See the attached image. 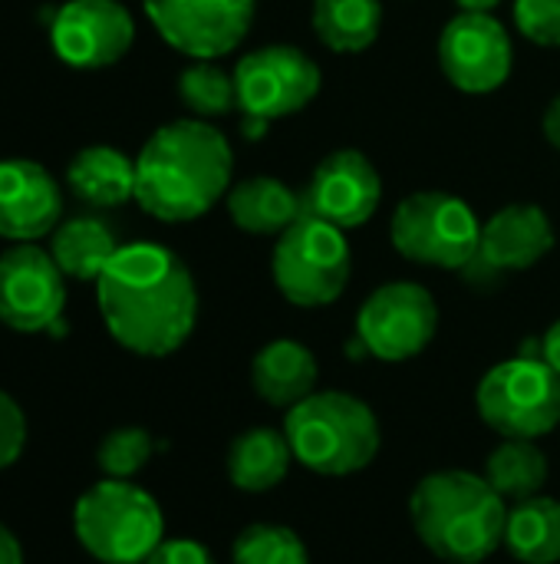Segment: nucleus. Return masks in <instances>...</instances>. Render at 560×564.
I'll use <instances>...</instances> for the list:
<instances>
[{
	"instance_id": "nucleus-2",
	"label": "nucleus",
	"mask_w": 560,
	"mask_h": 564,
	"mask_svg": "<svg viewBox=\"0 0 560 564\" xmlns=\"http://www.w3.org/2000/svg\"><path fill=\"white\" fill-rule=\"evenodd\" d=\"M234 155L205 119H175L149 135L135 155V202L145 215L185 225L228 195Z\"/></svg>"
},
{
	"instance_id": "nucleus-35",
	"label": "nucleus",
	"mask_w": 560,
	"mask_h": 564,
	"mask_svg": "<svg viewBox=\"0 0 560 564\" xmlns=\"http://www.w3.org/2000/svg\"><path fill=\"white\" fill-rule=\"evenodd\" d=\"M465 13H492L502 0H455Z\"/></svg>"
},
{
	"instance_id": "nucleus-30",
	"label": "nucleus",
	"mask_w": 560,
	"mask_h": 564,
	"mask_svg": "<svg viewBox=\"0 0 560 564\" xmlns=\"http://www.w3.org/2000/svg\"><path fill=\"white\" fill-rule=\"evenodd\" d=\"M26 446V416L20 410V403L0 390V473L10 469Z\"/></svg>"
},
{
	"instance_id": "nucleus-12",
	"label": "nucleus",
	"mask_w": 560,
	"mask_h": 564,
	"mask_svg": "<svg viewBox=\"0 0 560 564\" xmlns=\"http://www.w3.org/2000/svg\"><path fill=\"white\" fill-rule=\"evenodd\" d=\"M254 10V0H145V13L158 36L191 59L231 53L248 36Z\"/></svg>"
},
{
	"instance_id": "nucleus-26",
	"label": "nucleus",
	"mask_w": 560,
	"mask_h": 564,
	"mask_svg": "<svg viewBox=\"0 0 560 564\" xmlns=\"http://www.w3.org/2000/svg\"><path fill=\"white\" fill-rule=\"evenodd\" d=\"M178 96L198 119H215V116H224L238 106L234 76H228L211 59H195L188 69H182Z\"/></svg>"
},
{
	"instance_id": "nucleus-15",
	"label": "nucleus",
	"mask_w": 560,
	"mask_h": 564,
	"mask_svg": "<svg viewBox=\"0 0 560 564\" xmlns=\"http://www.w3.org/2000/svg\"><path fill=\"white\" fill-rule=\"evenodd\" d=\"M383 202V178L360 149H337L314 169L304 212L350 231L363 228Z\"/></svg>"
},
{
	"instance_id": "nucleus-13",
	"label": "nucleus",
	"mask_w": 560,
	"mask_h": 564,
	"mask_svg": "<svg viewBox=\"0 0 560 564\" xmlns=\"http://www.w3.org/2000/svg\"><path fill=\"white\" fill-rule=\"evenodd\" d=\"M515 63L512 36L492 13H459L439 36V66L446 79L472 96L495 93L508 83Z\"/></svg>"
},
{
	"instance_id": "nucleus-29",
	"label": "nucleus",
	"mask_w": 560,
	"mask_h": 564,
	"mask_svg": "<svg viewBox=\"0 0 560 564\" xmlns=\"http://www.w3.org/2000/svg\"><path fill=\"white\" fill-rule=\"evenodd\" d=\"M515 26L538 46H560V0H515Z\"/></svg>"
},
{
	"instance_id": "nucleus-22",
	"label": "nucleus",
	"mask_w": 560,
	"mask_h": 564,
	"mask_svg": "<svg viewBox=\"0 0 560 564\" xmlns=\"http://www.w3.org/2000/svg\"><path fill=\"white\" fill-rule=\"evenodd\" d=\"M122 245L116 241L112 228L92 215H79L69 221H59L53 228L50 254L59 264V271L73 281H99L106 264L116 258Z\"/></svg>"
},
{
	"instance_id": "nucleus-11",
	"label": "nucleus",
	"mask_w": 560,
	"mask_h": 564,
	"mask_svg": "<svg viewBox=\"0 0 560 564\" xmlns=\"http://www.w3.org/2000/svg\"><path fill=\"white\" fill-rule=\"evenodd\" d=\"M66 274L50 251L13 245L0 254V324L17 334H63Z\"/></svg>"
},
{
	"instance_id": "nucleus-23",
	"label": "nucleus",
	"mask_w": 560,
	"mask_h": 564,
	"mask_svg": "<svg viewBox=\"0 0 560 564\" xmlns=\"http://www.w3.org/2000/svg\"><path fill=\"white\" fill-rule=\"evenodd\" d=\"M505 549L521 564L560 562V502L551 496H531L508 509Z\"/></svg>"
},
{
	"instance_id": "nucleus-1",
	"label": "nucleus",
	"mask_w": 560,
	"mask_h": 564,
	"mask_svg": "<svg viewBox=\"0 0 560 564\" xmlns=\"http://www.w3.org/2000/svg\"><path fill=\"white\" fill-rule=\"evenodd\" d=\"M106 330L139 357H168L198 324V288L188 264L165 245H122L96 281Z\"/></svg>"
},
{
	"instance_id": "nucleus-4",
	"label": "nucleus",
	"mask_w": 560,
	"mask_h": 564,
	"mask_svg": "<svg viewBox=\"0 0 560 564\" xmlns=\"http://www.w3.org/2000/svg\"><path fill=\"white\" fill-rule=\"evenodd\" d=\"M284 436L294 463L330 479L363 473L383 446L373 406L340 390H317L290 406L284 416Z\"/></svg>"
},
{
	"instance_id": "nucleus-24",
	"label": "nucleus",
	"mask_w": 560,
	"mask_h": 564,
	"mask_svg": "<svg viewBox=\"0 0 560 564\" xmlns=\"http://www.w3.org/2000/svg\"><path fill=\"white\" fill-rule=\"evenodd\" d=\"M310 26L333 53H363L376 43L383 26L380 0H314Z\"/></svg>"
},
{
	"instance_id": "nucleus-3",
	"label": "nucleus",
	"mask_w": 560,
	"mask_h": 564,
	"mask_svg": "<svg viewBox=\"0 0 560 564\" xmlns=\"http://www.w3.org/2000/svg\"><path fill=\"white\" fill-rule=\"evenodd\" d=\"M419 542L446 564H482L505 545L508 509L485 476L465 469L429 473L409 496Z\"/></svg>"
},
{
	"instance_id": "nucleus-18",
	"label": "nucleus",
	"mask_w": 560,
	"mask_h": 564,
	"mask_svg": "<svg viewBox=\"0 0 560 564\" xmlns=\"http://www.w3.org/2000/svg\"><path fill=\"white\" fill-rule=\"evenodd\" d=\"M317 380H320L317 357L300 340L281 337L254 354L251 364L254 393L277 410H290L310 393H317Z\"/></svg>"
},
{
	"instance_id": "nucleus-17",
	"label": "nucleus",
	"mask_w": 560,
	"mask_h": 564,
	"mask_svg": "<svg viewBox=\"0 0 560 564\" xmlns=\"http://www.w3.org/2000/svg\"><path fill=\"white\" fill-rule=\"evenodd\" d=\"M554 248V225L541 205L518 202L498 208L482 225L479 258L465 268L469 274H515L535 268Z\"/></svg>"
},
{
	"instance_id": "nucleus-10",
	"label": "nucleus",
	"mask_w": 560,
	"mask_h": 564,
	"mask_svg": "<svg viewBox=\"0 0 560 564\" xmlns=\"http://www.w3.org/2000/svg\"><path fill=\"white\" fill-rule=\"evenodd\" d=\"M323 86L320 66L297 46H261L234 66L238 109L251 119H284L314 102Z\"/></svg>"
},
{
	"instance_id": "nucleus-28",
	"label": "nucleus",
	"mask_w": 560,
	"mask_h": 564,
	"mask_svg": "<svg viewBox=\"0 0 560 564\" xmlns=\"http://www.w3.org/2000/svg\"><path fill=\"white\" fill-rule=\"evenodd\" d=\"M155 453V440L142 426H119L102 436L96 449V463L106 473V479H132L149 466Z\"/></svg>"
},
{
	"instance_id": "nucleus-20",
	"label": "nucleus",
	"mask_w": 560,
	"mask_h": 564,
	"mask_svg": "<svg viewBox=\"0 0 560 564\" xmlns=\"http://www.w3.org/2000/svg\"><path fill=\"white\" fill-rule=\"evenodd\" d=\"M304 215V195L274 175H254L228 188V218L248 235H284Z\"/></svg>"
},
{
	"instance_id": "nucleus-19",
	"label": "nucleus",
	"mask_w": 560,
	"mask_h": 564,
	"mask_svg": "<svg viewBox=\"0 0 560 564\" xmlns=\"http://www.w3.org/2000/svg\"><path fill=\"white\" fill-rule=\"evenodd\" d=\"M66 185L89 208H119L135 198V159L112 145H86L69 159Z\"/></svg>"
},
{
	"instance_id": "nucleus-33",
	"label": "nucleus",
	"mask_w": 560,
	"mask_h": 564,
	"mask_svg": "<svg viewBox=\"0 0 560 564\" xmlns=\"http://www.w3.org/2000/svg\"><path fill=\"white\" fill-rule=\"evenodd\" d=\"M0 564H23V549L3 522H0Z\"/></svg>"
},
{
	"instance_id": "nucleus-7",
	"label": "nucleus",
	"mask_w": 560,
	"mask_h": 564,
	"mask_svg": "<svg viewBox=\"0 0 560 564\" xmlns=\"http://www.w3.org/2000/svg\"><path fill=\"white\" fill-rule=\"evenodd\" d=\"M389 241L406 261L465 271L479 258L482 225L475 212L449 192H413L393 212Z\"/></svg>"
},
{
	"instance_id": "nucleus-8",
	"label": "nucleus",
	"mask_w": 560,
	"mask_h": 564,
	"mask_svg": "<svg viewBox=\"0 0 560 564\" xmlns=\"http://www.w3.org/2000/svg\"><path fill=\"white\" fill-rule=\"evenodd\" d=\"M479 416L502 440H541L560 423V373L541 357L495 364L475 390Z\"/></svg>"
},
{
	"instance_id": "nucleus-31",
	"label": "nucleus",
	"mask_w": 560,
	"mask_h": 564,
	"mask_svg": "<svg viewBox=\"0 0 560 564\" xmlns=\"http://www.w3.org/2000/svg\"><path fill=\"white\" fill-rule=\"evenodd\" d=\"M142 564H215V555L195 539H162Z\"/></svg>"
},
{
	"instance_id": "nucleus-9",
	"label": "nucleus",
	"mask_w": 560,
	"mask_h": 564,
	"mask_svg": "<svg viewBox=\"0 0 560 564\" xmlns=\"http://www.w3.org/2000/svg\"><path fill=\"white\" fill-rule=\"evenodd\" d=\"M439 330V304L416 281H389L376 288L360 314L356 337L366 354L383 364H403L419 357Z\"/></svg>"
},
{
	"instance_id": "nucleus-25",
	"label": "nucleus",
	"mask_w": 560,
	"mask_h": 564,
	"mask_svg": "<svg viewBox=\"0 0 560 564\" xmlns=\"http://www.w3.org/2000/svg\"><path fill=\"white\" fill-rule=\"evenodd\" d=\"M485 479L505 502H525L541 496L548 482V456L535 440H502L485 463Z\"/></svg>"
},
{
	"instance_id": "nucleus-14",
	"label": "nucleus",
	"mask_w": 560,
	"mask_h": 564,
	"mask_svg": "<svg viewBox=\"0 0 560 564\" xmlns=\"http://www.w3.org/2000/svg\"><path fill=\"white\" fill-rule=\"evenodd\" d=\"M53 53L73 69H106L135 43V20L119 0H66L50 23Z\"/></svg>"
},
{
	"instance_id": "nucleus-32",
	"label": "nucleus",
	"mask_w": 560,
	"mask_h": 564,
	"mask_svg": "<svg viewBox=\"0 0 560 564\" xmlns=\"http://www.w3.org/2000/svg\"><path fill=\"white\" fill-rule=\"evenodd\" d=\"M541 360L560 373V321H554L551 327H548V334L541 337Z\"/></svg>"
},
{
	"instance_id": "nucleus-34",
	"label": "nucleus",
	"mask_w": 560,
	"mask_h": 564,
	"mask_svg": "<svg viewBox=\"0 0 560 564\" xmlns=\"http://www.w3.org/2000/svg\"><path fill=\"white\" fill-rule=\"evenodd\" d=\"M545 139L560 152V93L551 99V106L545 109Z\"/></svg>"
},
{
	"instance_id": "nucleus-16",
	"label": "nucleus",
	"mask_w": 560,
	"mask_h": 564,
	"mask_svg": "<svg viewBox=\"0 0 560 564\" xmlns=\"http://www.w3.org/2000/svg\"><path fill=\"white\" fill-rule=\"evenodd\" d=\"M63 218L59 182L33 159L0 162V238L10 245H33Z\"/></svg>"
},
{
	"instance_id": "nucleus-27",
	"label": "nucleus",
	"mask_w": 560,
	"mask_h": 564,
	"mask_svg": "<svg viewBox=\"0 0 560 564\" xmlns=\"http://www.w3.org/2000/svg\"><path fill=\"white\" fill-rule=\"evenodd\" d=\"M231 564H310V555L294 529L257 522L234 539Z\"/></svg>"
},
{
	"instance_id": "nucleus-5",
	"label": "nucleus",
	"mask_w": 560,
	"mask_h": 564,
	"mask_svg": "<svg viewBox=\"0 0 560 564\" xmlns=\"http://www.w3.org/2000/svg\"><path fill=\"white\" fill-rule=\"evenodd\" d=\"M76 542L102 564H142L165 539L162 506L129 479L89 486L73 509Z\"/></svg>"
},
{
	"instance_id": "nucleus-6",
	"label": "nucleus",
	"mask_w": 560,
	"mask_h": 564,
	"mask_svg": "<svg viewBox=\"0 0 560 564\" xmlns=\"http://www.w3.org/2000/svg\"><path fill=\"white\" fill-rule=\"evenodd\" d=\"M353 271V254L343 228L304 212L284 235H277L271 274L284 301L294 307H327L333 304Z\"/></svg>"
},
{
	"instance_id": "nucleus-21",
	"label": "nucleus",
	"mask_w": 560,
	"mask_h": 564,
	"mask_svg": "<svg viewBox=\"0 0 560 564\" xmlns=\"http://www.w3.org/2000/svg\"><path fill=\"white\" fill-rule=\"evenodd\" d=\"M294 453L290 443L284 436V430H271V426H254L244 430L231 449H228V479L234 489L261 496L277 489L287 473H290Z\"/></svg>"
}]
</instances>
